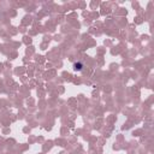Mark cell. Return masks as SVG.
Segmentation results:
<instances>
[{
	"instance_id": "obj_1",
	"label": "cell",
	"mask_w": 154,
	"mask_h": 154,
	"mask_svg": "<svg viewBox=\"0 0 154 154\" xmlns=\"http://www.w3.org/2000/svg\"><path fill=\"white\" fill-rule=\"evenodd\" d=\"M82 67H83V64H82V63H76V64H73V70H76V71L82 70Z\"/></svg>"
}]
</instances>
